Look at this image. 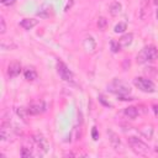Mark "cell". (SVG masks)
Wrapping results in <instances>:
<instances>
[{
    "instance_id": "cell-1",
    "label": "cell",
    "mask_w": 158,
    "mask_h": 158,
    "mask_svg": "<svg viewBox=\"0 0 158 158\" xmlns=\"http://www.w3.org/2000/svg\"><path fill=\"white\" fill-rule=\"evenodd\" d=\"M158 59V51L154 46H148L144 47L137 56V62L138 63H147V62H154Z\"/></svg>"
},
{
    "instance_id": "cell-2",
    "label": "cell",
    "mask_w": 158,
    "mask_h": 158,
    "mask_svg": "<svg viewBox=\"0 0 158 158\" xmlns=\"http://www.w3.org/2000/svg\"><path fill=\"white\" fill-rule=\"evenodd\" d=\"M109 90L111 93H115L117 96L118 95H128L131 93L130 86H127L126 84H123L120 80H114L110 85H109Z\"/></svg>"
},
{
    "instance_id": "cell-3",
    "label": "cell",
    "mask_w": 158,
    "mask_h": 158,
    "mask_svg": "<svg viewBox=\"0 0 158 158\" xmlns=\"http://www.w3.org/2000/svg\"><path fill=\"white\" fill-rule=\"evenodd\" d=\"M128 144L138 154H146L148 152V146L137 137H128Z\"/></svg>"
},
{
    "instance_id": "cell-4",
    "label": "cell",
    "mask_w": 158,
    "mask_h": 158,
    "mask_svg": "<svg viewBox=\"0 0 158 158\" xmlns=\"http://www.w3.org/2000/svg\"><path fill=\"white\" fill-rule=\"evenodd\" d=\"M133 84L141 91H144V93H153L154 91V84L149 79H146V78H136L133 80Z\"/></svg>"
},
{
    "instance_id": "cell-5",
    "label": "cell",
    "mask_w": 158,
    "mask_h": 158,
    "mask_svg": "<svg viewBox=\"0 0 158 158\" xmlns=\"http://www.w3.org/2000/svg\"><path fill=\"white\" fill-rule=\"evenodd\" d=\"M57 72H58L59 77H60L63 80H65V81H73L74 75H73L72 70H70L63 62H58V63H57Z\"/></svg>"
},
{
    "instance_id": "cell-6",
    "label": "cell",
    "mask_w": 158,
    "mask_h": 158,
    "mask_svg": "<svg viewBox=\"0 0 158 158\" xmlns=\"http://www.w3.org/2000/svg\"><path fill=\"white\" fill-rule=\"evenodd\" d=\"M106 133H107V137H109V141H110L112 148H114L116 152H122L123 148H122V143H121V139L118 138V136H117L111 128H107V130H106Z\"/></svg>"
},
{
    "instance_id": "cell-7",
    "label": "cell",
    "mask_w": 158,
    "mask_h": 158,
    "mask_svg": "<svg viewBox=\"0 0 158 158\" xmlns=\"http://www.w3.org/2000/svg\"><path fill=\"white\" fill-rule=\"evenodd\" d=\"M32 138H33V142H35V144L37 146L38 149H41L43 153H46V152L48 151V143H47L46 138H44L42 135L36 133V135L32 136Z\"/></svg>"
},
{
    "instance_id": "cell-8",
    "label": "cell",
    "mask_w": 158,
    "mask_h": 158,
    "mask_svg": "<svg viewBox=\"0 0 158 158\" xmlns=\"http://www.w3.org/2000/svg\"><path fill=\"white\" fill-rule=\"evenodd\" d=\"M21 72V64L19 62H12L9 64L7 67V75L10 78H14V77H17Z\"/></svg>"
},
{
    "instance_id": "cell-9",
    "label": "cell",
    "mask_w": 158,
    "mask_h": 158,
    "mask_svg": "<svg viewBox=\"0 0 158 158\" xmlns=\"http://www.w3.org/2000/svg\"><path fill=\"white\" fill-rule=\"evenodd\" d=\"M83 47L88 53H93L95 51V48H96V42H95V40L93 37H86L84 40V42H83Z\"/></svg>"
},
{
    "instance_id": "cell-10",
    "label": "cell",
    "mask_w": 158,
    "mask_h": 158,
    "mask_svg": "<svg viewBox=\"0 0 158 158\" xmlns=\"http://www.w3.org/2000/svg\"><path fill=\"white\" fill-rule=\"evenodd\" d=\"M139 19L142 21H144L148 16H149V10H148V1L147 0H142L141 2V10H139Z\"/></svg>"
},
{
    "instance_id": "cell-11",
    "label": "cell",
    "mask_w": 158,
    "mask_h": 158,
    "mask_svg": "<svg viewBox=\"0 0 158 158\" xmlns=\"http://www.w3.org/2000/svg\"><path fill=\"white\" fill-rule=\"evenodd\" d=\"M37 23H38V21L35 20V19H23V20L20 22V26H21L22 28H25V30H31V28L35 27Z\"/></svg>"
},
{
    "instance_id": "cell-12",
    "label": "cell",
    "mask_w": 158,
    "mask_h": 158,
    "mask_svg": "<svg viewBox=\"0 0 158 158\" xmlns=\"http://www.w3.org/2000/svg\"><path fill=\"white\" fill-rule=\"evenodd\" d=\"M27 110H28L30 115H38L44 110V106H43V104H32L27 107Z\"/></svg>"
},
{
    "instance_id": "cell-13",
    "label": "cell",
    "mask_w": 158,
    "mask_h": 158,
    "mask_svg": "<svg viewBox=\"0 0 158 158\" xmlns=\"http://www.w3.org/2000/svg\"><path fill=\"white\" fill-rule=\"evenodd\" d=\"M132 40H133V35L132 33H126L118 40V43H120L121 47H128L132 43Z\"/></svg>"
},
{
    "instance_id": "cell-14",
    "label": "cell",
    "mask_w": 158,
    "mask_h": 158,
    "mask_svg": "<svg viewBox=\"0 0 158 158\" xmlns=\"http://www.w3.org/2000/svg\"><path fill=\"white\" fill-rule=\"evenodd\" d=\"M125 115L128 117V118H136L138 115H139V111H138V107L136 106H128L125 109Z\"/></svg>"
},
{
    "instance_id": "cell-15",
    "label": "cell",
    "mask_w": 158,
    "mask_h": 158,
    "mask_svg": "<svg viewBox=\"0 0 158 158\" xmlns=\"http://www.w3.org/2000/svg\"><path fill=\"white\" fill-rule=\"evenodd\" d=\"M121 10H122V5H121L118 1H114V2L110 5V7H109V11H110V14H111L112 16H117V15L121 12Z\"/></svg>"
},
{
    "instance_id": "cell-16",
    "label": "cell",
    "mask_w": 158,
    "mask_h": 158,
    "mask_svg": "<svg viewBox=\"0 0 158 158\" xmlns=\"http://www.w3.org/2000/svg\"><path fill=\"white\" fill-rule=\"evenodd\" d=\"M1 48L5 51H10V49H15L16 44L12 42V40H2L1 41Z\"/></svg>"
},
{
    "instance_id": "cell-17",
    "label": "cell",
    "mask_w": 158,
    "mask_h": 158,
    "mask_svg": "<svg viewBox=\"0 0 158 158\" xmlns=\"http://www.w3.org/2000/svg\"><path fill=\"white\" fill-rule=\"evenodd\" d=\"M23 74H25V78L27 80H35L37 78V73H36V70L33 68H27Z\"/></svg>"
},
{
    "instance_id": "cell-18",
    "label": "cell",
    "mask_w": 158,
    "mask_h": 158,
    "mask_svg": "<svg viewBox=\"0 0 158 158\" xmlns=\"http://www.w3.org/2000/svg\"><path fill=\"white\" fill-rule=\"evenodd\" d=\"M16 112H17V115H19L20 118H22L25 122H27V116L30 115V112H28L27 109H25V107H19V109L16 110Z\"/></svg>"
},
{
    "instance_id": "cell-19",
    "label": "cell",
    "mask_w": 158,
    "mask_h": 158,
    "mask_svg": "<svg viewBox=\"0 0 158 158\" xmlns=\"http://www.w3.org/2000/svg\"><path fill=\"white\" fill-rule=\"evenodd\" d=\"M51 9L49 7H42V9H40L38 11H37V16H40V17H42V19H47V17H49V15H51V11H49Z\"/></svg>"
},
{
    "instance_id": "cell-20",
    "label": "cell",
    "mask_w": 158,
    "mask_h": 158,
    "mask_svg": "<svg viewBox=\"0 0 158 158\" xmlns=\"http://www.w3.org/2000/svg\"><path fill=\"white\" fill-rule=\"evenodd\" d=\"M127 28V26H126V23H123V22H120V23H117L116 26H115V28H114V31L116 32V33H121V32H123Z\"/></svg>"
},
{
    "instance_id": "cell-21",
    "label": "cell",
    "mask_w": 158,
    "mask_h": 158,
    "mask_svg": "<svg viewBox=\"0 0 158 158\" xmlns=\"http://www.w3.org/2000/svg\"><path fill=\"white\" fill-rule=\"evenodd\" d=\"M141 132H142V135H143V136H146L147 138H151V137H152V132H153V130H152V127H151V126H148V127L142 128V130H141Z\"/></svg>"
},
{
    "instance_id": "cell-22",
    "label": "cell",
    "mask_w": 158,
    "mask_h": 158,
    "mask_svg": "<svg viewBox=\"0 0 158 158\" xmlns=\"http://www.w3.org/2000/svg\"><path fill=\"white\" fill-rule=\"evenodd\" d=\"M106 25H107V20L105 17H99V20H98V27L100 30H104L106 27Z\"/></svg>"
},
{
    "instance_id": "cell-23",
    "label": "cell",
    "mask_w": 158,
    "mask_h": 158,
    "mask_svg": "<svg viewBox=\"0 0 158 158\" xmlns=\"http://www.w3.org/2000/svg\"><path fill=\"white\" fill-rule=\"evenodd\" d=\"M31 156H32V151L30 148H27V147H22V149H21V157L27 158V157H31Z\"/></svg>"
},
{
    "instance_id": "cell-24",
    "label": "cell",
    "mask_w": 158,
    "mask_h": 158,
    "mask_svg": "<svg viewBox=\"0 0 158 158\" xmlns=\"http://www.w3.org/2000/svg\"><path fill=\"white\" fill-rule=\"evenodd\" d=\"M110 44H111V51H112L114 53H117V52L120 51V48H121L120 43H118V42H116V41H111V42H110Z\"/></svg>"
},
{
    "instance_id": "cell-25",
    "label": "cell",
    "mask_w": 158,
    "mask_h": 158,
    "mask_svg": "<svg viewBox=\"0 0 158 158\" xmlns=\"http://www.w3.org/2000/svg\"><path fill=\"white\" fill-rule=\"evenodd\" d=\"M6 32V22L4 17H0V33L4 35Z\"/></svg>"
},
{
    "instance_id": "cell-26",
    "label": "cell",
    "mask_w": 158,
    "mask_h": 158,
    "mask_svg": "<svg viewBox=\"0 0 158 158\" xmlns=\"http://www.w3.org/2000/svg\"><path fill=\"white\" fill-rule=\"evenodd\" d=\"M99 101H100L104 106H107V107H109V106H111V104H110L109 101H106V100H105V98H104L102 95H99Z\"/></svg>"
},
{
    "instance_id": "cell-27",
    "label": "cell",
    "mask_w": 158,
    "mask_h": 158,
    "mask_svg": "<svg viewBox=\"0 0 158 158\" xmlns=\"http://www.w3.org/2000/svg\"><path fill=\"white\" fill-rule=\"evenodd\" d=\"M15 2H16V0H1V4H4V5H12Z\"/></svg>"
},
{
    "instance_id": "cell-28",
    "label": "cell",
    "mask_w": 158,
    "mask_h": 158,
    "mask_svg": "<svg viewBox=\"0 0 158 158\" xmlns=\"http://www.w3.org/2000/svg\"><path fill=\"white\" fill-rule=\"evenodd\" d=\"M91 135H93V138H94V139H98V138H99V135H98L96 127H94V128H93V131H91Z\"/></svg>"
},
{
    "instance_id": "cell-29",
    "label": "cell",
    "mask_w": 158,
    "mask_h": 158,
    "mask_svg": "<svg viewBox=\"0 0 158 158\" xmlns=\"http://www.w3.org/2000/svg\"><path fill=\"white\" fill-rule=\"evenodd\" d=\"M153 111H154L156 116L158 117V105H153Z\"/></svg>"
},
{
    "instance_id": "cell-30",
    "label": "cell",
    "mask_w": 158,
    "mask_h": 158,
    "mask_svg": "<svg viewBox=\"0 0 158 158\" xmlns=\"http://www.w3.org/2000/svg\"><path fill=\"white\" fill-rule=\"evenodd\" d=\"M154 2H156V4H157V5H158V0H156V1H154Z\"/></svg>"
},
{
    "instance_id": "cell-31",
    "label": "cell",
    "mask_w": 158,
    "mask_h": 158,
    "mask_svg": "<svg viewBox=\"0 0 158 158\" xmlns=\"http://www.w3.org/2000/svg\"><path fill=\"white\" fill-rule=\"evenodd\" d=\"M157 19H158V10H157Z\"/></svg>"
}]
</instances>
